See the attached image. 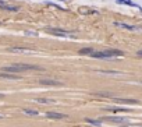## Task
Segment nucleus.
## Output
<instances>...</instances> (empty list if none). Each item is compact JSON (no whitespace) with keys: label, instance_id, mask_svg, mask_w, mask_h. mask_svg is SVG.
<instances>
[{"label":"nucleus","instance_id":"nucleus-1","mask_svg":"<svg viewBox=\"0 0 142 127\" xmlns=\"http://www.w3.org/2000/svg\"><path fill=\"white\" fill-rule=\"evenodd\" d=\"M47 32H50L53 35H57V36H73L70 32L64 29H60V28H47Z\"/></svg>","mask_w":142,"mask_h":127},{"label":"nucleus","instance_id":"nucleus-2","mask_svg":"<svg viewBox=\"0 0 142 127\" xmlns=\"http://www.w3.org/2000/svg\"><path fill=\"white\" fill-rule=\"evenodd\" d=\"M104 120L112 123H118V124H123V126H125V123H128V119L118 117V116H107V117H104Z\"/></svg>","mask_w":142,"mask_h":127},{"label":"nucleus","instance_id":"nucleus-3","mask_svg":"<svg viewBox=\"0 0 142 127\" xmlns=\"http://www.w3.org/2000/svg\"><path fill=\"white\" fill-rule=\"evenodd\" d=\"M113 99L118 103H125V105H138L139 103L137 99H124V98H114V97H113Z\"/></svg>","mask_w":142,"mask_h":127},{"label":"nucleus","instance_id":"nucleus-4","mask_svg":"<svg viewBox=\"0 0 142 127\" xmlns=\"http://www.w3.org/2000/svg\"><path fill=\"white\" fill-rule=\"evenodd\" d=\"M39 83L42 84V85H54V87H61V85H63L60 81H56V80H49V78L40 80Z\"/></svg>","mask_w":142,"mask_h":127},{"label":"nucleus","instance_id":"nucleus-5","mask_svg":"<svg viewBox=\"0 0 142 127\" xmlns=\"http://www.w3.org/2000/svg\"><path fill=\"white\" fill-rule=\"evenodd\" d=\"M104 53H106L107 59L114 57V56H123V52L118 50V49H107V50H104Z\"/></svg>","mask_w":142,"mask_h":127},{"label":"nucleus","instance_id":"nucleus-6","mask_svg":"<svg viewBox=\"0 0 142 127\" xmlns=\"http://www.w3.org/2000/svg\"><path fill=\"white\" fill-rule=\"evenodd\" d=\"M0 78H6V80H18L17 74H13V73H6V71H1L0 73Z\"/></svg>","mask_w":142,"mask_h":127},{"label":"nucleus","instance_id":"nucleus-7","mask_svg":"<svg viewBox=\"0 0 142 127\" xmlns=\"http://www.w3.org/2000/svg\"><path fill=\"white\" fill-rule=\"evenodd\" d=\"M46 116H47L49 119H65V117H67L65 114H63V113H57V112H47Z\"/></svg>","mask_w":142,"mask_h":127},{"label":"nucleus","instance_id":"nucleus-8","mask_svg":"<svg viewBox=\"0 0 142 127\" xmlns=\"http://www.w3.org/2000/svg\"><path fill=\"white\" fill-rule=\"evenodd\" d=\"M0 7L4 10H9V11H17L18 7L17 6H11V4H7V3H4V1H0Z\"/></svg>","mask_w":142,"mask_h":127},{"label":"nucleus","instance_id":"nucleus-9","mask_svg":"<svg viewBox=\"0 0 142 127\" xmlns=\"http://www.w3.org/2000/svg\"><path fill=\"white\" fill-rule=\"evenodd\" d=\"M10 52H15V53H29L31 49H26V48H10L9 49Z\"/></svg>","mask_w":142,"mask_h":127},{"label":"nucleus","instance_id":"nucleus-10","mask_svg":"<svg viewBox=\"0 0 142 127\" xmlns=\"http://www.w3.org/2000/svg\"><path fill=\"white\" fill-rule=\"evenodd\" d=\"M35 102H38V103H43V105H47V103H53V99H46V98H36Z\"/></svg>","mask_w":142,"mask_h":127},{"label":"nucleus","instance_id":"nucleus-11","mask_svg":"<svg viewBox=\"0 0 142 127\" xmlns=\"http://www.w3.org/2000/svg\"><path fill=\"white\" fill-rule=\"evenodd\" d=\"M106 110H109V112H125L127 109H124V108H116V106H107Z\"/></svg>","mask_w":142,"mask_h":127},{"label":"nucleus","instance_id":"nucleus-12","mask_svg":"<svg viewBox=\"0 0 142 127\" xmlns=\"http://www.w3.org/2000/svg\"><path fill=\"white\" fill-rule=\"evenodd\" d=\"M116 25H118V27H123V28H125V29H138L137 27L127 25V24H124V22H116Z\"/></svg>","mask_w":142,"mask_h":127},{"label":"nucleus","instance_id":"nucleus-13","mask_svg":"<svg viewBox=\"0 0 142 127\" xmlns=\"http://www.w3.org/2000/svg\"><path fill=\"white\" fill-rule=\"evenodd\" d=\"M86 122L88 123H90V124H92V126H102V123H100V120H95V119H85Z\"/></svg>","mask_w":142,"mask_h":127},{"label":"nucleus","instance_id":"nucleus-14","mask_svg":"<svg viewBox=\"0 0 142 127\" xmlns=\"http://www.w3.org/2000/svg\"><path fill=\"white\" fill-rule=\"evenodd\" d=\"M79 53H81V55H92V53H93V49L92 48H84V49L79 50Z\"/></svg>","mask_w":142,"mask_h":127},{"label":"nucleus","instance_id":"nucleus-15","mask_svg":"<svg viewBox=\"0 0 142 127\" xmlns=\"http://www.w3.org/2000/svg\"><path fill=\"white\" fill-rule=\"evenodd\" d=\"M24 113L28 114V116H38L36 110H31V109H24Z\"/></svg>","mask_w":142,"mask_h":127},{"label":"nucleus","instance_id":"nucleus-16","mask_svg":"<svg viewBox=\"0 0 142 127\" xmlns=\"http://www.w3.org/2000/svg\"><path fill=\"white\" fill-rule=\"evenodd\" d=\"M118 3H123V4H127V6H137V4H134L131 0H117Z\"/></svg>","mask_w":142,"mask_h":127},{"label":"nucleus","instance_id":"nucleus-17","mask_svg":"<svg viewBox=\"0 0 142 127\" xmlns=\"http://www.w3.org/2000/svg\"><path fill=\"white\" fill-rule=\"evenodd\" d=\"M99 73H102V74H114V75H118L117 71H99Z\"/></svg>","mask_w":142,"mask_h":127},{"label":"nucleus","instance_id":"nucleus-18","mask_svg":"<svg viewBox=\"0 0 142 127\" xmlns=\"http://www.w3.org/2000/svg\"><path fill=\"white\" fill-rule=\"evenodd\" d=\"M137 55H138V56H142V49H141V50H138Z\"/></svg>","mask_w":142,"mask_h":127},{"label":"nucleus","instance_id":"nucleus-19","mask_svg":"<svg viewBox=\"0 0 142 127\" xmlns=\"http://www.w3.org/2000/svg\"><path fill=\"white\" fill-rule=\"evenodd\" d=\"M0 98H3V94H0Z\"/></svg>","mask_w":142,"mask_h":127},{"label":"nucleus","instance_id":"nucleus-20","mask_svg":"<svg viewBox=\"0 0 142 127\" xmlns=\"http://www.w3.org/2000/svg\"><path fill=\"white\" fill-rule=\"evenodd\" d=\"M0 119H3V114H0Z\"/></svg>","mask_w":142,"mask_h":127}]
</instances>
